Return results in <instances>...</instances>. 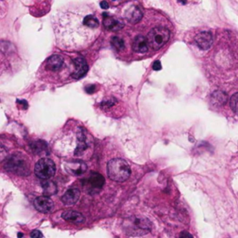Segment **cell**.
I'll return each instance as SVG.
<instances>
[{"label": "cell", "instance_id": "cell-3", "mask_svg": "<svg viewBox=\"0 0 238 238\" xmlns=\"http://www.w3.org/2000/svg\"><path fill=\"white\" fill-rule=\"evenodd\" d=\"M107 174L112 181L123 182L127 181L131 174L130 166L121 158L112 159L107 164Z\"/></svg>", "mask_w": 238, "mask_h": 238}, {"label": "cell", "instance_id": "cell-14", "mask_svg": "<svg viewBox=\"0 0 238 238\" xmlns=\"http://www.w3.org/2000/svg\"><path fill=\"white\" fill-rule=\"evenodd\" d=\"M125 18L127 21L131 23H137L142 18V12L138 7H131L128 8L125 12Z\"/></svg>", "mask_w": 238, "mask_h": 238}, {"label": "cell", "instance_id": "cell-22", "mask_svg": "<svg viewBox=\"0 0 238 238\" xmlns=\"http://www.w3.org/2000/svg\"><path fill=\"white\" fill-rule=\"evenodd\" d=\"M230 105H231V108L232 110L238 115V92L233 94L232 97H231V99H230Z\"/></svg>", "mask_w": 238, "mask_h": 238}, {"label": "cell", "instance_id": "cell-6", "mask_svg": "<svg viewBox=\"0 0 238 238\" xmlns=\"http://www.w3.org/2000/svg\"><path fill=\"white\" fill-rule=\"evenodd\" d=\"M56 166L53 160L49 158L40 159L35 166V173L41 180H49L55 175Z\"/></svg>", "mask_w": 238, "mask_h": 238}, {"label": "cell", "instance_id": "cell-7", "mask_svg": "<svg viewBox=\"0 0 238 238\" xmlns=\"http://www.w3.org/2000/svg\"><path fill=\"white\" fill-rule=\"evenodd\" d=\"M65 64V59L59 54H54L48 58L45 61V68L46 70L50 72H59L60 71Z\"/></svg>", "mask_w": 238, "mask_h": 238}, {"label": "cell", "instance_id": "cell-26", "mask_svg": "<svg viewBox=\"0 0 238 238\" xmlns=\"http://www.w3.org/2000/svg\"><path fill=\"white\" fill-rule=\"evenodd\" d=\"M86 92L88 94H92L96 91V86L95 85H89L88 87H86Z\"/></svg>", "mask_w": 238, "mask_h": 238}, {"label": "cell", "instance_id": "cell-25", "mask_svg": "<svg viewBox=\"0 0 238 238\" xmlns=\"http://www.w3.org/2000/svg\"><path fill=\"white\" fill-rule=\"evenodd\" d=\"M30 235L31 238H43V233L39 230H33Z\"/></svg>", "mask_w": 238, "mask_h": 238}, {"label": "cell", "instance_id": "cell-23", "mask_svg": "<svg viewBox=\"0 0 238 238\" xmlns=\"http://www.w3.org/2000/svg\"><path fill=\"white\" fill-rule=\"evenodd\" d=\"M40 142H41V141H38V142H36L32 145L33 152H35L36 154H42V152H44V150H46V147H47L45 142H42V144H40Z\"/></svg>", "mask_w": 238, "mask_h": 238}, {"label": "cell", "instance_id": "cell-31", "mask_svg": "<svg viewBox=\"0 0 238 238\" xmlns=\"http://www.w3.org/2000/svg\"><path fill=\"white\" fill-rule=\"evenodd\" d=\"M99 5H100V8H101V9H103V10H107V9H109V4H108V2H107V1H105V0H103V1H101Z\"/></svg>", "mask_w": 238, "mask_h": 238}, {"label": "cell", "instance_id": "cell-24", "mask_svg": "<svg viewBox=\"0 0 238 238\" xmlns=\"http://www.w3.org/2000/svg\"><path fill=\"white\" fill-rule=\"evenodd\" d=\"M7 156H8V151L6 150L5 147L0 145V162L5 160L7 158Z\"/></svg>", "mask_w": 238, "mask_h": 238}, {"label": "cell", "instance_id": "cell-19", "mask_svg": "<svg viewBox=\"0 0 238 238\" xmlns=\"http://www.w3.org/2000/svg\"><path fill=\"white\" fill-rule=\"evenodd\" d=\"M228 96L224 91L221 90H216L211 95V101L212 103L216 106H221L227 103Z\"/></svg>", "mask_w": 238, "mask_h": 238}, {"label": "cell", "instance_id": "cell-15", "mask_svg": "<svg viewBox=\"0 0 238 238\" xmlns=\"http://www.w3.org/2000/svg\"><path fill=\"white\" fill-rule=\"evenodd\" d=\"M77 141H78V143H77V147L76 150V154H81L86 149H88L89 146V142H88V139L87 138V133L83 129H80L78 131Z\"/></svg>", "mask_w": 238, "mask_h": 238}, {"label": "cell", "instance_id": "cell-10", "mask_svg": "<svg viewBox=\"0 0 238 238\" xmlns=\"http://www.w3.org/2000/svg\"><path fill=\"white\" fill-rule=\"evenodd\" d=\"M35 208L41 213H49L53 209L54 204L53 201L49 198V196L43 195L36 198L35 202H33Z\"/></svg>", "mask_w": 238, "mask_h": 238}, {"label": "cell", "instance_id": "cell-1", "mask_svg": "<svg viewBox=\"0 0 238 238\" xmlns=\"http://www.w3.org/2000/svg\"><path fill=\"white\" fill-rule=\"evenodd\" d=\"M53 29L58 46L68 51L88 48L100 33L97 16L82 6L61 9L53 19Z\"/></svg>", "mask_w": 238, "mask_h": 238}, {"label": "cell", "instance_id": "cell-4", "mask_svg": "<svg viewBox=\"0 0 238 238\" xmlns=\"http://www.w3.org/2000/svg\"><path fill=\"white\" fill-rule=\"evenodd\" d=\"M5 167L8 171L20 176H28L30 174L28 159L21 154H15L7 158Z\"/></svg>", "mask_w": 238, "mask_h": 238}, {"label": "cell", "instance_id": "cell-32", "mask_svg": "<svg viewBox=\"0 0 238 238\" xmlns=\"http://www.w3.org/2000/svg\"><path fill=\"white\" fill-rule=\"evenodd\" d=\"M178 2L181 3V4H186L187 0H178Z\"/></svg>", "mask_w": 238, "mask_h": 238}, {"label": "cell", "instance_id": "cell-33", "mask_svg": "<svg viewBox=\"0 0 238 238\" xmlns=\"http://www.w3.org/2000/svg\"><path fill=\"white\" fill-rule=\"evenodd\" d=\"M22 236H23V233H22V232H19V233H18V237H19V238H21Z\"/></svg>", "mask_w": 238, "mask_h": 238}, {"label": "cell", "instance_id": "cell-11", "mask_svg": "<svg viewBox=\"0 0 238 238\" xmlns=\"http://www.w3.org/2000/svg\"><path fill=\"white\" fill-rule=\"evenodd\" d=\"M196 45L203 50L209 49L213 43V37L209 32H201L195 37Z\"/></svg>", "mask_w": 238, "mask_h": 238}, {"label": "cell", "instance_id": "cell-30", "mask_svg": "<svg viewBox=\"0 0 238 238\" xmlns=\"http://www.w3.org/2000/svg\"><path fill=\"white\" fill-rule=\"evenodd\" d=\"M114 104H115V99H113V100H108V101H103V103H101V105L105 106V107H110V106H113Z\"/></svg>", "mask_w": 238, "mask_h": 238}, {"label": "cell", "instance_id": "cell-20", "mask_svg": "<svg viewBox=\"0 0 238 238\" xmlns=\"http://www.w3.org/2000/svg\"><path fill=\"white\" fill-rule=\"evenodd\" d=\"M42 188L44 190V194L47 196L53 195L57 193V185L54 181L45 180L44 182H42Z\"/></svg>", "mask_w": 238, "mask_h": 238}, {"label": "cell", "instance_id": "cell-27", "mask_svg": "<svg viewBox=\"0 0 238 238\" xmlns=\"http://www.w3.org/2000/svg\"><path fill=\"white\" fill-rule=\"evenodd\" d=\"M161 68H162V64H161L160 60H155L153 64V69L154 71H159V70H161Z\"/></svg>", "mask_w": 238, "mask_h": 238}, {"label": "cell", "instance_id": "cell-28", "mask_svg": "<svg viewBox=\"0 0 238 238\" xmlns=\"http://www.w3.org/2000/svg\"><path fill=\"white\" fill-rule=\"evenodd\" d=\"M17 103L20 104L22 109H27L28 108V103L25 99H17Z\"/></svg>", "mask_w": 238, "mask_h": 238}, {"label": "cell", "instance_id": "cell-8", "mask_svg": "<svg viewBox=\"0 0 238 238\" xmlns=\"http://www.w3.org/2000/svg\"><path fill=\"white\" fill-rule=\"evenodd\" d=\"M87 167V164L82 160H71L66 163L65 170L73 176H79L86 172Z\"/></svg>", "mask_w": 238, "mask_h": 238}, {"label": "cell", "instance_id": "cell-13", "mask_svg": "<svg viewBox=\"0 0 238 238\" xmlns=\"http://www.w3.org/2000/svg\"><path fill=\"white\" fill-rule=\"evenodd\" d=\"M103 26L110 31H119L124 27V23L113 16L103 14Z\"/></svg>", "mask_w": 238, "mask_h": 238}, {"label": "cell", "instance_id": "cell-21", "mask_svg": "<svg viewBox=\"0 0 238 238\" xmlns=\"http://www.w3.org/2000/svg\"><path fill=\"white\" fill-rule=\"evenodd\" d=\"M111 43L113 45V47L117 50V51H122L125 49V43L124 40L118 37H114L111 40Z\"/></svg>", "mask_w": 238, "mask_h": 238}, {"label": "cell", "instance_id": "cell-17", "mask_svg": "<svg viewBox=\"0 0 238 238\" xmlns=\"http://www.w3.org/2000/svg\"><path fill=\"white\" fill-rule=\"evenodd\" d=\"M132 49L135 52L138 53H144L148 50V43H147V39L142 37V36H139L137 37L132 44Z\"/></svg>", "mask_w": 238, "mask_h": 238}, {"label": "cell", "instance_id": "cell-16", "mask_svg": "<svg viewBox=\"0 0 238 238\" xmlns=\"http://www.w3.org/2000/svg\"><path fill=\"white\" fill-rule=\"evenodd\" d=\"M88 185L91 187L93 190H100L104 185L105 180L103 175H100L99 173H92L89 179L88 180Z\"/></svg>", "mask_w": 238, "mask_h": 238}, {"label": "cell", "instance_id": "cell-9", "mask_svg": "<svg viewBox=\"0 0 238 238\" xmlns=\"http://www.w3.org/2000/svg\"><path fill=\"white\" fill-rule=\"evenodd\" d=\"M74 72L72 73V77L75 79L82 78L88 71V66L86 60L82 57H77L74 59Z\"/></svg>", "mask_w": 238, "mask_h": 238}, {"label": "cell", "instance_id": "cell-12", "mask_svg": "<svg viewBox=\"0 0 238 238\" xmlns=\"http://www.w3.org/2000/svg\"><path fill=\"white\" fill-rule=\"evenodd\" d=\"M80 196V191L77 188H72L67 190L61 196V201L66 206H72L78 201Z\"/></svg>", "mask_w": 238, "mask_h": 238}, {"label": "cell", "instance_id": "cell-18", "mask_svg": "<svg viewBox=\"0 0 238 238\" xmlns=\"http://www.w3.org/2000/svg\"><path fill=\"white\" fill-rule=\"evenodd\" d=\"M61 217L65 220L74 222V223H82L85 220V217L81 213H79L77 211H74V210H68V211L63 212Z\"/></svg>", "mask_w": 238, "mask_h": 238}, {"label": "cell", "instance_id": "cell-29", "mask_svg": "<svg viewBox=\"0 0 238 238\" xmlns=\"http://www.w3.org/2000/svg\"><path fill=\"white\" fill-rule=\"evenodd\" d=\"M179 238H193V235L189 232H182L181 234H180V237Z\"/></svg>", "mask_w": 238, "mask_h": 238}, {"label": "cell", "instance_id": "cell-2", "mask_svg": "<svg viewBox=\"0 0 238 238\" xmlns=\"http://www.w3.org/2000/svg\"><path fill=\"white\" fill-rule=\"evenodd\" d=\"M151 221L143 217L132 216L127 218L123 222V230L127 235L140 236L146 234L152 229Z\"/></svg>", "mask_w": 238, "mask_h": 238}, {"label": "cell", "instance_id": "cell-5", "mask_svg": "<svg viewBox=\"0 0 238 238\" xmlns=\"http://www.w3.org/2000/svg\"><path fill=\"white\" fill-rule=\"evenodd\" d=\"M148 46L151 49L157 50L161 49L169 39V31L163 27H156L152 29L146 37Z\"/></svg>", "mask_w": 238, "mask_h": 238}]
</instances>
